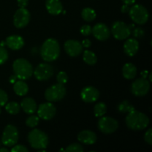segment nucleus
Returning <instances> with one entry per match:
<instances>
[{
  "instance_id": "f257e3e1",
  "label": "nucleus",
  "mask_w": 152,
  "mask_h": 152,
  "mask_svg": "<svg viewBox=\"0 0 152 152\" xmlns=\"http://www.w3.org/2000/svg\"><path fill=\"white\" fill-rule=\"evenodd\" d=\"M128 114H129L126 118V123L128 128L132 130H142L149 124V118L144 113L134 109Z\"/></svg>"
},
{
  "instance_id": "f03ea898",
  "label": "nucleus",
  "mask_w": 152,
  "mask_h": 152,
  "mask_svg": "<svg viewBox=\"0 0 152 152\" xmlns=\"http://www.w3.org/2000/svg\"><path fill=\"white\" fill-rule=\"evenodd\" d=\"M41 56L45 62H53L60 54V46L55 39H48L44 42L40 50Z\"/></svg>"
},
{
  "instance_id": "7ed1b4c3",
  "label": "nucleus",
  "mask_w": 152,
  "mask_h": 152,
  "mask_svg": "<svg viewBox=\"0 0 152 152\" xmlns=\"http://www.w3.org/2000/svg\"><path fill=\"white\" fill-rule=\"evenodd\" d=\"M13 70L14 75H16L18 80H22L29 79L34 73L32 65L29 61L23 58L17 59L13 62Z\"/></svg>"
},
{
  "instance_id": "20e7f679",
  "label": "nucleus",
  "mask_w": 152,
  "mask_h": 152,
  "mask_svg": "<svg viewBox=\"0 0 152 152\" xmlns=\"http://www.w3.org/2000/svg\"><path fill=\"white\" fill-rule=\"evenodd\" d=\"M28 140L31 146L35 149H45L49 142L48 135L39 129H33L28 135Z\"/></svg>"
},
{
  "instance_id": "39448f33",
  "label": "nucleus",
  "mask_w": 152,
  "mask_h": 152,
  "mask_svg": "<svg viewBox=\"0 0 152 152\" xmlns=\"http://www.w3.org/2000/svg\"><path fill=\"white\" fill-rule=\"evenodd\" d=\"M129 16L134 23L144 25L148 20V10L142 4H134L129 9Z\"/></svg>"
},
{
  "instance_id": "423d86ee",
  "label": "nucleus",
  "mask_w": 152,
  "mask_h": 152,
  "mask_svg": "<svg viewBox=\"0 0 152 152\" xmlns=\"http://www.w3.org/2000/svg\"><path fill=\"white\" fill-rule=\"evenodd\" d=\"M66 94V88L64 85L54 84L46 89L45 92V99L49 102H57L65 97Z\"/></svg>"
},
{
  "instance_id": "0eeeda50",
  "label": "nucleus",
  "mask_w": 152,
  "mask_h": 152,
  "mask_svg": "<svg viewBox=\"0 0 152 152\" xmlns=\"http://www.w3.org/2000/svg\"><path fill=\"white\" fill-rule=\"evenodd\" d=\"M19 140V132L16 126L8 125L5 127L1 137V142L5 146H13Z\"/></svg>"
},
{
  "instance_id": "6e6552de",
  "label": "nucleus",
  "mask_w": 152,
  "mask_h": 152,
  "mask_svg": "<svg viewBox=\"0 0 152 152\" xmlns=\"http://www.w3.org/2000/svg\"><path fill=\"white\" fill-rule=\"evenodd\" d=\"M111 34L116 39H126L130 36L131 29L125 22L117 21L113 23L111 27Z\"/></svg>"
},
{
  "instance_id": "1a4fd4ad",
  "label": "nucleus",
  "mask_w": 152,
  "mask_h": 152,
  "mask_svg": "<svg viewBox=\"0 0 152 152\" xmlns=\"http://www.w3.org/2000/svg\"><path fill=\"white\" fill-rule=\"evenodd\" d=\"M118 122L110 117H101L98 121V128L104 134H112L118 129Z\"/></svg>"
},
{
  "instance_id": "9d476101",
  "label": "nucleus",
  "mask_w": 152,
  "mask_h": 152,
  "mask_svg": "<svg viewBox=\"0 0 152 152\" xmlns=\"http://www.w3.org/2000/svg\"><path fill=\"white\" fill-rule=\"evenodd\" d=\"M150 83L145 78H139L135 80L132 85L131 91L136 96H143L148 93Z\"/></svg>"
},
{
  "instance_id": "9b49d317",
  "label": "nucleus",
  "mask_w": 152,
  "mask_h": 152,
  "mask_svg": "<svg viewBox=\"0 0 152 152\" xmlns=\"http://www.w3.org/2000/svg\"><path fill=\"white\" fill-rule=\"evenodd\" d=\"M54 70L52 65L48 63H41L37 65L34 70V77L39 81H45L53 75Z\"/></svg>"
},
{
  "instance_id": "f8f14e48",
  "label": "nucleus",
  "mask_w": 152,
  "mask_h": 152,
  "mask_svg": "<svg viewBox=\"0 0 152 152\" xmlns=\"http://www.w3.org/2000/svg\"><path fill=\"white\" fill-rule=\"evenodd\" d=\"M31 19V13L26 8L19 7L13 16V24L17 28H23L28 25Z\"/></svg>"
},
{
  "instance_id": "ddd939ff",
  "label": "nucleus",
  "mask_w": 152,
  "mask_h": 152,
  "mask_svg": "<svg viewBox=\"0 0 152 152\" xmlns=\"http://www.w3.org/2000/svg\"><path fill=\"white\" fill-rule=\"evenodd\" d=\"M37 111L39 118L44 120H50L56 115V108L51 102H45L39 105Z\"/></svg>"
},
{
  "instance_id": "4468645a",
  "label": "nucleus",
  "mask_w": 152,
  "mask_h": 152,
  "mask_svg": "<svg viewBox=\"0 0 152 152\" xmlns=\"http://www.w3.org/2000/svg\"><path fill=\"white\" fill-rule=\"evenodd\" d=\"M83 45L80 42L77 40H67L64 45L65 52L71 57H76L81 54L83 52Z\"/></svg>"
},
{
  "instance_id": "2eb2a0df",
  "label": "nucleus",
  "mask_w": 152,
  "mask_h": 152,
  "mask_svg": "<svg viewBox=\"0 0 152 152\" xmlns=\"http://www.w3.org/2000/svg\"><path fill=\"white\" fill-rule=\"evenodd\" d=\"M81 99L87 103H91L97 100L99 96V91L93 86H87L83 88L80 93Z\"/></svg>"
},
{
  "instance_id": "dca6fc26",
  "label": "nucleus",
  "mask_w": 152,
  "mask_h": 152,
  "mask_svg": "<svg viewBox=\"0 0 152 152\" xmlns=\"http://www.w3.org/2000/svg\"><path fill=\"white\" fill-rule=\"evenodd\" d=\"M94 37L99 41H105L108 39L111 34V31L108 27L103 23H97L92 28Z\"/></svg>"
},
{
  "instance_id": "f3484780",
  "label": "nucleus",
  "mask_w": 152,
  "mask_h": 152,
  "mask_svg": "<svg viewBox=\"0 0 152 152\" xmlns=\"http://www.w3.org/2000/svg\"><path fill=\"white\" fill-rule=\"evenodd\" d=\"M77 139L82 143L86 145H92L96 142V134L90 130H84L80 132L77 136Z\"/></svg>"
},
{
  "instance_id": "a211bd4d",
  "label": "nucleus",
  "mask_w": 152,
  "mask_h": 152,
  "mask_svg": "<svg viewBox=\"0 0 152 152\" xmlns=\"http://www.w3.org/2000/svg\"><path fill=\"white\" fill-rule=\"evenodd\" d=\"M5 44L11 50H18L23 47L25 45V41L20 36L12 35L6 39Z\"/></svg>"
},
{
  "instance_id": "6ab92c4d",
  "label": "nucleus",
  "mask_w": 152,
  "mask_h": 152,
  "mask_svg": "<svg viewBox=\"0 0 152 152\" xmlns=\"http://www.w3.org/2000/svg\"><path fill=\"white\" fill-rule=\"evenodd\" d=\"M123 50L128 56H134L139 50V42L135 39H129L125 42L124 45H123Z\"/></svg>"
},
{
  "instance_id": "aec40b11",
  "label": "nucleus",
  "mask_w": 152,
  "mask_h": 152,
  "mask_svg": "<svg viewBox=\"0 0 152 152\" xmlns=\"http://www.w3.org/2000/svg\"><path fill=\"white\" fill-rule=\"evenodd\" d=\"M46 9L52 15H59L63 10V7L59 0H46Z\"/></svg>"
},
{
  "instance_id": "412c9836",
  "label": "nucleus",
  "mask_w": 152,
  "mask_h": 152,
  "mask_svg": "<svg viewBox=\"0 0 152 152\" xmlns=\"http://www.w3.org/2000/svg\"><path fill=\"white\" fill-rule=\"evenodd\" d=\"M22 110L28 114H32L37 110V105L36 101L31 97L24 98L20 104Z\"/></svg>"
},
{
  "instance_id": "4be33fe9",
  "label": "nucleus",
  "mask_w": 152,
  "mask_h": 152,
  "mask_svg": "<svg viewBox=\"0 0 152 152\" xmlns=\"http://www.w3.org/2000/svg\"><path fill=\"white\" fill-rule=\"evenodd\" d=\"M137 73L136 66L132 63H126L123 67V75L127 80H132L134 78Z\"/></svg>"
},
{
  "instance_id": "5701e85b",
  "label": "nucleus",
  "mask_w": 152,
  "mask_h": 152,
  "mask_svg": "<svg viewBox=\"0 0 152 152\" xmlns=\"http://www.w3.org/2000/svg\"><path fill=\"white\" fill-rule=\"evenodd\" d=\"M13 91L18 96H25L28 92V86L23 80H19L13 85Z\"/></svg>"
},
{
  "instance_id": "b1692460",
  "label": "nucleus",
  "mask_w": 152,
  "mask_h": 152,
  "mask_svg": "<svg viewBox=\"0 0 152 152\" xmlns=\"http://www.w3.org/2000/svg\"><path fill=\"white\" fill-rule=\"evenodd\" d=\"M81 16L83 19L86 22H91L96 19V13L93 8L86 7L82 10Z\"/></svg>"
},
{
  "instance_id": "393cba45",
  "label": "nucleus",
  "mask_w": 152,
  "mask_h": 152,
  "mask_svg": "<svg viewBox=\"0 0 152 152\" xmlns=\"http://www.w3.org/2000/svg\"><path fill=\"white\" fill-rule=\"evenodd\" d=\"M83 57L84 62L87 63L88 65H94L97 62V57H96V54L91 50H85Z\"/></svg>"
},
{
  "instance_id": "a878e982",
  "label": "nucleus",
  "mask_w": 152,
  "mask_h": 152,
  "mask_svg": "<svg viewBox=\"0 0 152 152\" xmlns=\"http://www.w3.org/2000/svg\"><path fill=\"white\" fill-rule=\"evenodd\" d=\"M117 109L120 113H129L134 110V107L129 101L124 100L119 104Z\"/></svg>"
},
{
  "instance_id": "bb28decb",
  "label": "nucleus",
  "mask_w": 152,
  "mask_h": 152,
  "mask_svg": "<svg viewBox=\"0 0 152 152\" xmlns=\"http://www.w3.org/2000/svg\"><path fill=\"white\" fill-rule=\"evenodd\" d=\"M107 107L104 102H98L94 105V112L96 117H101L106 113Z\"/></svg>"
},
{
  "instance_id": "cd10ccee",
  "label": "nucleus",
  "mask_w": 152,
  "mask_h": 152,
  "mask_svg": "<svg viewBox=\"0 0 152 152\" xmlns=\"http://www.w3.org/2000/svg\"><path fill=\"white\" fill-rule=\"evenodd\" d=\"M5 110L10 114H16L20 111V105L16 102H10L5 104Z\"/></svg>"
},
{
  "instance_id": "c85d7f7f",
  "label": "nucleus",
  "mask_w": 152,
  "mask_h": 152,
  "mask_svg": "<svg viewBox=\"0 0 152 152\" xmlns=\"http://www.w3.org/2000/svg\"><path fill=\"white\" fill-rule=\"evenodd\" d=\"M39 118L36 115H31L26 120V125L30 128H35L39 124Z\"/></svg>"
},
{
  "instance_id": "c756f323",
  "label": "nucleus",
  "mask_w": 152,
  "mask_h": 152,
  "mask_svg": "<svg viewBox=\"0 0 152 152\" xmlns=\"http://www.w3.org/2000/svg\"><path fill=\"white\" fill-rule=\"evenodd\" d=\"M83 151H84V148L80 144L78 143L71 144L65 150V151L66 152H83Z\"/></svg>"
},
{
  "instance_id": "7c9ffc66",
  "label": "nucleus",
  "mask_w": 152,
  "mask_h": 152,
  "mask_svg": "<svg viewBox=\"0 0 152 152\" xmlns=\"http://www.w3.org/2000/svg\"><path fill=\"white\" fill-rule=\"evenodd\" d=\"M8 59V52L2 46H0V65L4 64Z\"/></svg>"
},
{
  "instance_id": "2f4dec72",
  "label": "nucleus",
  "mask_w": 152,
  "mask_h": 152,
  "mask_svg": "<svg viewBox=\"0 0 152 152\" xmlns=\"http://www.w3.org/2000/svg\"><path fill=\"white\" fill-rule=\"evenodd\" d=\"M68 74L65 72H64V71H60L57 74V76H56V80H57L58 83H59V84H65L68 82Z\"/></svg>"
},
{
  "instance_id": "473e14b6",
  "label": "nucleus",
  "mask_w": 152,
  "mask_h": 152,
  "mask_svg": "<svg viewBox=\"0 0 152 152\" xmlns=\"http://www.w3.org/2000/svg\"><path fill=\"white\" fill-rule=\"evenodd\" d=\"M8 99V96H7V93L4 91L0 89V107L3 106L5 105Z\"/></svg>"
},
{
  "instance_id": "72a5a7b5",
  "label": "nucleus",
  "mask_w": 152,
  "mask_h": 152,
  "mask_svg": "<svg viewBox=\"0 0 152 152\" xmlns=\"http://www.w3.org/2000/svg\"><path fill=\"white\" fill-rule=\"evenodd\" d=\"M92 28L88 25H84L80 28V33L83 36H88L91 34Z\"/></svg>"
},
{
  "instance_id": "f704fd0d",
  "label": "nucleus",
  "mask_w": 152,
  "mask_h": 152,
  "mask_svg": "<svg viewBox=\"0 0 152 152\" xmlns=\"http://www.w3.org/2000/svg\"><path fill=\"white\" fill-rule=\"evenodd\" d=\"M133 35L135 38H142L144 35H145V32H144L143 30L141 28H134L133 31Z\"/></svg>"
},
{
  "instance_id": "c9c22d12",
  "label": "nucleus",
  "mask_w": 152,
  "mask_h": 152,
  "mask_svg": "<svg viewBox=\"0 0 152 152\" xmlns=\"http://www.w3.org/2000/svg\"><path fill=\"white\" fill-rule=\"evenodd\" d=\"M144 140L148 145H152V129H149L144 135Z\"/></svg>"
},
{
  "instance_id": "e433bc0d",
  "label": "nucleus",
  "mask_w": 152,
  "mask_h": 152,
  "mask_svg": "<svg viewBox=\"0 0 152 152\" xmlns=\"http://www.w3.org/2000/svg\"><path fill=\"white\" fill-rule=\"evenodd\" d=\"M12 152H28V149L23 145H14L12 148Z\"/></svg>"
},
{
  "instance_id": "4c0bfd02",
  "label": "nucleus",
  "mask_w": 152,
  "mask_h": 152,
  "mask_svg": "<svg viewBox=\"0 0 152 152\" xmlns=\"http://www.w3.org/2000/svg\"><path fill=\"white\" fill-rule=\"evenodd\" d=\"M18 6L22 8H25L28 6V0H17Z\"/></svg>"
},
{
  "instance_id": "58836bf2",
  "label": "nucleus",
  "mask_w": 152,
  "mask_h": 152,
  "mask_svg": "<svg viewBox=\"0 0 152 152\" xmlns=\"http://www.w3.org/2000/svg\"><path fill=\"white\" fill-rule=\"evenodd\" d=\"M82 45H83V47L85 48H89L91 45V42L88 39H86L82 42Z\"/></svg>"
},
{
  "instance_id": "ea45409f",
  "label": "nucleus",
  "mask_w": 152,
  "mask_h": 152,
  "mask_svg": "<svg viewBox=\"0 0 152 152\" xmlns=\"http://www.w3.org/2000/svg\"><path fill=\"white\" fill-rule=\"evenodd\" d=\"M129 7L128 4H123L121 7V12L122 13H129Z\"/></svg>"
},
{
  "instance_id": "a19ab883",
  "label": "nucleus",
  "mask_w": 152,
  "mask_h": 152,
  "mask_svg": "<svg viewBox=\"0 0 152 152\" xmlns=\"http://www.w3.org/2000/svg\"><path fill=\"white\" fill-rule=\"evenodd\" d=\"M17 80H18V78L16 77V75H12L11 77L9 78V81H10V83H13V84H14V83L17 81Z\"/></svg>"
},
{
  "instance_id": "79ce46f5",
  "label": "nucleus",
  "mask_w": 152,
  "mask_h": 152,
  "mask_svg": "<svg viewBox=\"0 0 152 152\" xmlns=\"http://www.w3.org/2000/svg\"><path fill=\"white\" fill-rule=\"evenodd\" d=\"M123 1V3L126 4H128V5H130V4H134L135 1L136 0H122Z\"/></svg>"
},
{
  "instance_id": "37998d69",
  "label": "nucleus",
  "mask_w": 152,
  "mask_h": 152,
  "mask_svg": "<svg viewBox=\"0 0 152 152\" xmlns=\"http://www.w3.org/2000/svg\"><path fill=\"white\" fill-rule=\"evenodd\" d=\"M148 71H143L142 72H141V75H142V78H145V79H146L147 76H148Z\"/></svg>"
},
{
  "instance_id": "c03bdc74",
  "label": "nucleus",
  "mask_w": 152,
  "mask_h": 152,
  "mask_svg": "<svg viewBox=\"0 0 152 152\" xmlns=\"http://www.w3.org/2000/svg\"><path fill=\"white\" fill-rule=\"evenodd\" d=\"M7 151H9V150L7 149V148H0V152H7Z\"/></svg>"
},
{
  "instance_id": "a18cd8bd",
  "label": "nucleus",
  "mask_w": 152,
  "mask_h": 152,
  "mask_svg": "<svg viewBox=\"0 0 152 152\" xmlns=\"http://www.w3.org/2000/svg\"><path fill=\"white\" fill-rule=\"evenodd\" d=\"M4 44H5V42H1L0 43V46H2V47H4Z\"/></svg>"
},
{
  "instance_id": "49530a36",
  "label": "nucleus",
  "mask_w": 152,
  "mask_h": 152,
  "mask_svg": "<svg viewBox=\"0 0 152 152\" xmlns=\"http://www.w3.org/2000/svg\"><path fill=\"white\" fill-rule=\"evenodd\" d=\"M0 114H1V108H0Z\"/></svg>"
},
{
  "instance_id": "de8ad7c7",
  "label": "nucleus",
  "mask_w": 152,
  "mask_h": 152,
  "mask_svg": "<svg viewBox=\"0 0 152 152\" xmlns=\"http://www.w3.org/2000/svg\"><path fill=\"white\" fill-rule=\"evenodd\" d=\"M0 146H1V144H0Z\"/></svg>"
}]
</instances>
